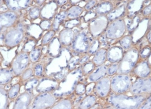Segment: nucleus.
Listing matches in <instances>:
<instances>
[{
    "mask_svg": "<svg viewBox=\"0 0 151 109\" xmlns=\"http://www.w3.org/2000/svg\"><path fill=\"white\" fill-rule=\"evenodd\" d=\"M56 100L55 97L49 93L40 94L35 98L32 104V108H52L56 103Z\"/></svg>",
    "mask_w": 151,
    "mask_h": 109,
    "instance_id": "obj_1",
    "label": "nucleus"
},
{
    "mask_svg": "<svg viewBox=\"0 0 151 109\" xmlns=\"http://www.w3.org/2000/svg\"><path fill=\"white\" fill-rule=\"evenodd\" d=\"M29 55L26 52H24L17 55L12 63L13 72L16 75H20L25 70L29 65Z\"/></svg>",
    "mask_w": 151,
    "mask_h": 109,
    "instance_id": "obj_2",
    "label": "nucleus"
},
{
    "mask_svg": "<svg viewBox=\"0 0 151 109\" xmlns=\"http://www.w3.org/2000/svg\"><path fill=\"white\" fill-rule=\"evenodd\" d=\"M33 71L31 69H28L25 70L23 73L22 79L24 80H26L29 79L33 75Z\"/></svg>",
    "mask_w": 151,
    "mask_h": 109,
    "instance_id": "obj_15",
    "label": "nucleus"
},
{
    "mask_svg": "<svg viewBox=\"0 0 151 109\" xmlns=\"http://www.w3.org/2000/svg\"><path fill=\"white\" fill-rule=\"evenodd\" d=\"M24 33L20 30L13 29L8 32L5 36V43L9 47L19 45L23 38Z\"/></svg>",
    "mask_w": 151,
    "mask_h": 109,
    "instance_id": "obj_3",
    "label": "nucleus"
},
{
    "mask_svg": "<svg viewBox=\"0 0 151 109\" xmlns=\"http://www.w3.org/2000/svg\"><path fill=\"white\" fill-rule=\"evenodd\" d=\"M13 78V75L10 71L6 69L1 71V84L5 85L10 82Z\"/></svg>",
    "mask_w": 151,
    "mask_h": 109,
    "instance_id": "obj_8",
    "label": "nucleus"
},
{
    "mask_svg": "<svg viewBox=\"0 0 151 109\" xmlns=\"http://www.w3.org/2000/svg\"><path fill=\"white\" fill-rule=\"evenodd\" d=\"M7 91L4 89L1 88V109H5L8 103Z\"/></svg>",
    "mask_w": 151,
    "mask_h": 109,
    "instance_id": "obj_10",
    "label": "nucleus"
},
{
    "mask_svg": "<svg viewBox=\"0 0 151 109\" xmlns=\"http://www.w3.org/2000/svg\"><path fill=\"white\" fill-rule=\"evenodd\" d=\"M55 32L54 30L49 31L46 33L43 37L42 44L43 45H47L50 41L51 40L55 35Z\"/></svg>",
    "mask_w": 151,
    "mask_h": 109,
    "instance_id": "obj_14",
    "label": "nucleus"
},
{
    "mask_svg": "<svg viewBox=\"0 0 151 109\" xmlns=\"http://www.w3.org/2000/svg\"><path fill=\"white\" fill-rule=\"evenodd\" d=\"M85 87L83 85H78L76 88V93L79 95H82L85 92Z\"/></svg>",
    "mask_w": 151,
    "mask_h": 109,
    "instance_id": "obj_17",
    "label": "nucleus"
},
{
    "mask_svg": "<svg viewBox=\"0 0 151 109\" xmlns=\"http://www.w3.org/2000/svg\"><path fill=\"white\" fill-rule=\"evenodd\" d=\"M73 38L74 33L70 30H64L59 34V40L63 45H68L70 43Z\"/></svg>",
    "mask_w": 151,
    "mask_h": 109,
    "instance_id": "obj_6",
    "label": "nucleus"
},
{
    "mask_svg": "<svg viewBox=\"0 0 151 109\" xmlns=\"http://www.w3.org/2000/svg\"><path fill=\"white\" fill-rule=\"evenodd\" d=\"M75 40L73 46L75 50L80 52H84L87 50L86 47L88 45V41L84 35H78Z\"/></svg>",
    "mask_w": 151,
    "mask_h": 109,
    "instance_id": "obj_5",
    "label": "nucleus"
},
{
    "mask_svg": "<svg viewBox=\"0 0 151 109\" xmlns=\"http://www.w3.org/2000/svg\"><path fill=\"white\" fill-rule=\"evenodd\" d=\"M20 88H21V85L18 83L12 86L7 91L9 99L10 100H13L15 98H17L19 93Z\"/></svg>",
    "mask_w": 151,
    "mask_h": 109,
    "instance_id": "obj_9",
    "label": "nucleus"
},
{
    "mask_svg": "<svg viewBox=\"0 0 151 109\" xmlns=\"http://www.w3.org/2000/svg\"><path fill=\"white\" fill-rule=\"evenodd\" d=\"M2 16L7 19L1 17V26L8 27L13 25L16 20V16L12 13L4 14ZM2 16V15H1Z\"/></svg>",
    "mask_w": 151,
    "mask_h": 109,
    "instance_id": "obj_7",
    "label": "nucleus"
},
{
    "mask_svg": "<svg viewBox=\"0 0 151 109\" xmlns=\"http://www.w3.org/2000/svg\"><path fill=\"white\" fill-rule=\"evenodd\" d=\"M92 96H88L84 98L81 102L80 104L81 108L86 109L89 108L93 104L94 99H92Z\"/></svg>",
    "mask_w": 151,
    "mask_h": 109,
    "instance_id": "obj_13",
    "label": "nucleus"
},
{
    "mask_svg": "<svg viewBox=\"0 0 151 109\" xmlns=\"http://www.w3.org/2000/svg\"><path fill=\"white\" fill-rule=\"evenodd\" d=\"M41 51L40 48H36L31 51L29 57L31 61L35 62L38 60L41 56Z\"/></svg>",
    "mask_w": 151,
    "mask_h": 109,
    "instance_id": "obj_12",
    "label": "nucleus"
},
{
    "mask_svg": "<svg viewBox=\"0 0 151 109\" xmlns=\"http://www.w3.org/2000/svg\"><path fill=\"white\" fill-rule=\"evenodd\" d=\"M35 70V74L36 75H37V76L40 75L42 72L43 67L40 64H37L36 66Z\"/></svg>",
    "mask_w": 151,
    "mask_h": 109,
    "instance_id": "obj_16",
    "label": "nucleus"
},
{
    "mask_svg": "<svg viewBox=\"0 0 151 109\" xmlns=\"http://www.w3.org/2000/svg\"><path fill=\"white\" fill-rule=\"evenodd\" d=\"M88 56H86V58H85V59H84V57H83V58L81 59L80 60V63L81 64H83V63H84L86 62H87V60H88Z\"/></svg>",
    "mask_w": 151,
    "mask_h": 109,
    "instance_id": "obj_18",
    "label": "nucleus"
},
{
    "mask_svg": "<svg viewBox=\"0 0 151 109\" xmlns=\"http://www.w3.org/2000/svg\"><path fill=\"white\" fill-rule=\"evenodd\" d=\"M32 99L30 93L25 91L17 98L15 101L13 109H27L30 105Z\"/></svg>",
    "mask_w": 151,
    "mask_h": 109,
    "instance_id": "obj_4",
    "label": "nucleus"
},
{
    "mask_svg": "<svg viewBox=\"0 0 151 109\" xmlns=\"http://www.w3.org/2000/svg\"><path fill=\"white\" fill-rule=\"evenodd\" d=\"M71 103L70 101L68 100H63L55 103L52 109H71Z\"/></svg>",
    "mask_w": 151,
    "mask_h": 109,
    "instance_id": "obj_11",
    "label": "nucleus"
}]
</instances>
